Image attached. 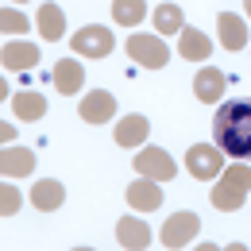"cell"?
I'll use <instances>...</instances> for the list:
<instances>
[{
    "label": "cell",
    "mask_w": 251,
    "mask_h": 251,
    "mask_svg": "<svg viewBox=\"0 0 251 251\" xmlns=\"http://www.w3.org/2000/svg\"><path fill=\"white\" fill-rule=\"evenodd\" d=\"M213 135H217V147L224 155L248 162L251 158V97H236V100H224L213 120Z\"/></svg>",
    "instance_id": "6da1fadb"
},
{
    "label": "cell",
    "mask_w": 251,
    "mask_h": 251,
    "mask_svg": "<svg viewBox=\"0 0 251 251\" xmlns=\"http://www.w3.org/2000/svg\"><path fill=\"white\" fill-rule=\"evenodd\" d=\"M248 189H251L248 162H232L228 170H220V174H217V186H213V193H209V201H213L217 209H224V213H232V209L244 205Z\"/></svg>",
    "instance_id": "7a4b0ae2"
},
{
    "label": "cell",
    "mask_w": 251,
    "mask_h": 251,
    "mask_svg": "<svg viewBox=\"0 0 251 251\" xmlns=\"http://www.w3.org/2000/svg\"><path fill=\"white\" fill-rule=\"evenodd\" d=\"M70 47H74V54H81V58H104V54H112L116 39H112V31H108V27H100V24H89V27L74 31Z\"/></svg>",
    "instance_id": "3957f363"
},
{
    "label": "cell",
    "mask_w": 251,
    "mask_h": 251,
    "mask_svg": "<svg viewBox=\"0 0 251 251\" xmlns=\"http://www.w3.org/2000/svg\"><path fill=\"white\" fill-rule=\"evenodd\" d=\"M127 54H131V62L147 66V70H162L170 58L162 35H127Z\"/></svg>",
    "instance_id": "277c9868"
},
{
    "label": "cell",
    "mask_w": 251,
    "mask_h": 251,
    "mask_svg": "<svg viewBox=\"0 0 251 251\" xmlns=\"http://www.w3.org/2000/svg\"><path fill=\"white\" fill-rule=\"evenodd\" d=\"M186 166L193 178H201V182H213L220 170H224V151L213 147V143H193L186 155Z\"/></svg>",
    "instance_id": "5b68a950"
},
{
    "label": "cell",
    "mask_w": 251,
    "mask_h": 251,
    "mask_svg": "<svg viewBox=\"0 0 251 251\" xmlns=\"http://www.w3.org/2000/svg\"><path fill=\"white\" fill-rule=\"evenodd\" d=\"M131 162H135V174L139 178H155V182H170L174 178V158L166 155L162 147H143Z\"/></svg>",
    "instance_id": "8992f818"
},
{
    "label": "cell",
    "mask_w": 251,
    "mask_h": 251,
    "mask_svg": "<svg viewBox=\"0 0 251 251\" xmlns=\"http://www.w3.org/2000/svg\"><path fill=\"white\" fill-rule=\"evenodd\" d=\"M197 232H201V220H197V213H174V217L162 224L158 240H162V248H186Z\"/></svg>",
    "instance_id": "52a82bcc"
},
{
    "label": "cell",
    "mask_w": 251,
    "mask_h": 251,
    "mask_svg": "<svg viewBox=\"0 0 251 251\" xmlns=\"http://www.w3.org/2000/svg\"><path fill=\"white\" fill-rule=\"evenodd\" d=\"M127 205H131L135 213H155L158 205H162V186H158L155 178L131 182V186H127Z\"/></svg>",
    "instance_id": "ba28073f"
},
{
    "label": "cell",
    "mask_w": 251,
    "mask_h": 251,
    "mask_svg": "<svg viewBox=\"0 0 251 251\" xmlns=\"http://www.w3.org/2000/svg\"><path fill=\"white\" fill-rule=\"evenodd\" d=\"M116 116V97L104 93V89H97V93H85L81 100V120L85 124H108Z\"/></svg>",
    "instance_id": "9c48e42d"
},
{
    "label": "cell",
    "mask_w": 251,
    "mask_h": 251,
    "mask_svg": "<svg viewBox=\"0 0 251 251\" xmlns=\"http://www.w3.org/2000/svg\"><path fill=\"white\" fill-rule=\"evenodd\" d=\"M224 85H228V77L220 74L217 66H205L193 77V93H197V100H205V104H217L220 97H224Z\"/></svg>",
    "instance_id": "30bf717a"
},
{
    "label": "cell",
    "mask_w": 251,
    "mask_h": 251,
    "mask_svg": "<svg viewBox=\"0 0 251 251\" xmlns=\"http://www.w3.org/2000/svg\"><path fill=\"white\" fill-rule=\"evenodd\" d=\"M217 31H220V47H224V50H244V47H248V27H244V20L232 16V12H220L217 16Z\"/></svg>",
    "instance_id": "8fae6325"
},
{
    "label": "cell",
    "mask_w": 251,
    "mask_h": 251,
    "mask_svg": "<svg viewBox=\"0 0 251 251\" xmlns=\"http://www.w3.org/2000/svg\"><path fill=\"white\" fill-rule=\"evenodd\" d=\"M35 162H39L35 151H27V147H8L0 155V170H4V178H27L35 170Z\"/></svg>",
    "instance_id": "7c38bea8"
},
{
    "label": "cell",
    "mask_w": 251,
    "mask_h": 251,
    "mask_svg": "<svg viewBox=\"0 0 251 251\" xmlns=\"http://www.w3.org/2000/svg\"><path fill=\"white\" fill-rule=\"evenodd\" d=\"M62 201H66V186L54 182V178H43V182L31 186V205L39 209V213H54Z\"/></svg>",
    "instance_id": "4fadbf2b"
},
{
    "label": "cell",
    "mask_w": 251,
    "mask_h": 251,
    "mask_svg": "<svg viewBox=\"0 0 251 251\" xmlns=\"http://www.w3.org/2000/svg\"><path fill=\"white\" fill-rule=\"evenodd\" d=\"M0 62L8 66V70H20V74H24V70H31V66L39 62V47H35V43H24V39H20V43H4Z\"/></svg>",
    "instance_id": "5bb4252c"
},
{
    "label": "cell",
    "mask_w": 251,
    "mask_h": 251,
    "mask_svg": "<svg viewBox=\"0 0 251 251\" xmlns=\"http://www.w3.org/2000/svg\"><path fill=\"white\" fill-rule=\"evenodd\" d=\"M54 89L62 97H70V93H77L81 89V81H85V70H81V62H74V58H62V62H54Z\"/></svg>",
    "instance_id": "9a60e30c"
},
{
    "label": "cell",
    "mask_w": 251,
    "mask_h": 251,
    "mask_svg": "<svg viewBox=\"0 0 251 251\" xmlns=\"http://www.w3.org/2000/svg\"><path fill=\"white\" fill-rule=\"evenodd\" d=\"M35 24H39V31H43L47 43H58L66 35V16H62L58 4H43V8L35 12Z\"/></svg>",
    "instance_id": "2e32d148"
},
{
    "label": "cell",
    "mask_w": 251,
    "mask_h": 251,
    "mask_svg": "<svg viewBox=\"0 0 251 251\" xmlns=\"http://www.w3.org/2000/svg\"><path fill=\"white\" fill-rule=\"evenodd\" d=\"M147 131H151L147 116L131 112V116H124V120L116 124V143H120V147H139V143L147 139Z\"/></svg>",
    "instance_id": "e0dca14e"
},
{
    "label": "cell",
    "mask_w": 251,
    "mask_h": 251,
    "mask_svg": "<svg viewBox=\"0 0 251 251\" xmlns=\"http://www.w3.org/2000/svg\"><path fill=\"white\" fill-rule=\"evenodd\" d=\"M182 39H178V50H182V58H189V62H205L209 54H213V43L205 39L201 31H193V27H182Z\"/></svg>",
    "instance_id": "ac0fdd59"
},
{
    "label": "cell",
    "mask_w": 251,
    "mask_h": 251,
    "mask_svg": "<svg viewBox=\"0 0 251 251\" xmlns=\"http://www.w3.org/2000/svg\"><path fill=\"white\" fill-rule=\"evenodd\" d=\"M12 108H16L20 120H43L47 116V97L35 93V89H20L12 97Z\"/></svg>",
    "instance_id": "d6986e66"
},
{
    "label": "cell",
    "mask_w": 251,
    "mask_h": 251,
    "mask_svg": "<svg viewBox=\"0 0 251 251\" xmlns=\"http://www.w3.org/2000/svg\"><path fill=\"white\" fill-rule=\"evenodd\" d=\"M116 240L124 244V248H147L151 244V228L143 224V220H135V217H124L120 224H116Z\"/></svg>",
    "instance_id": "ffe728a7"
},
{
    "label": "cell",
    "mask_w": 251,
    "mask_h": 251,
    "mask_svg": "<svg viewBox=\"0 0 251 251\" xmlns=\"http://www.w3.org/2000/svg\"><path fill=\"white\" fill-rule=\"evenodd\" d=\"M143 16H147V4L143 0H112V20L120 27H135Z\"/></svg>",
    "instance_id": "44dd1931"
},
{
    "label": "cell",
    "mask_w": 251,
    "mask_h": 251,
    "mask_svg": "<svg viewBox=\"0 0 251 251\" xmlns=\"http://www.w3.org/2000/svg\"><path fill=\"white\" fill-rule=\"evenodd\" d=\"M186 27V20H182V8L178 4H158L155 8V31L158 35H174Z\"/></svg>",
    "instance_id": "7402d4cb"
},
{
    "label": "cell",
    "mask_w": 251,
    "mask_h": 251,
    "mask_svg": "<svg viewBox=\"0 0 251 251\" xmlns=\"http://www.w3.org/2000/svg\"><path fill=\"white\" fill-rule=\"evenodd\" d=\"M27 27H31V24H27V16H24V12H16V8H4V12H0V31L24 35Z\"/></svg>",
    "instance_id": "603a6c76"
},
{
    "label": "cell",
    "mask_w": 251,
    "mask_h": 251,
    "mask_svg": "<svg viewBox=\"0 0 251 251\" xmlns=\"http://www.w3.org/2000/svg\"><path fill=\"white\" fill-rule=\"evenodd\" d=\"M16 209H20L16 186H0V217H16Z\"/></svg>",
    "instance_id": "cb8c5ba5"
},
{
    "label": "cell",
    "mask_w": 251,
    "mask_h": 251,
    "mask_svg": "<svg viewBox=\"0 0 251 251\" xmlns=\"http://www.w3.org/2000/svg\"><path fill=\"white\" fill-rule=\"evenodd\" d=\"M0 139H4V143L16 139V127H12V124H0Z\"/></svg>",
    "instance_id": "d4e9b609"
},
{
    "label": "cell",
    "mask_w": 251,
    "mask_h": 251,
    "mask_svg": "<svg viewBox=\"0 0 251 251\" xmlns=\"http://www.w3.org/2000/svg\"><path fill=\"white\" fill-rule=\"evenodd\" d=\"M244 8H248V16H251V0H244Z\"/></svg>",
    "instance_id": "484cf974"
},
{
    "label": "cell",
    "mask_w": 251,
    "mask_h": 251,
    "mask_svg": "<svg viewBox=\"0 0 251 251\" xmlns=\"http://www.w3.org/2000/svg\"><path fill=\"white\" fill-rule=\"evenodd\" d=\"M16 4H24V0H16Z\"/></svg>",
    "instance_id": "4316f807"
}]
</instances>
